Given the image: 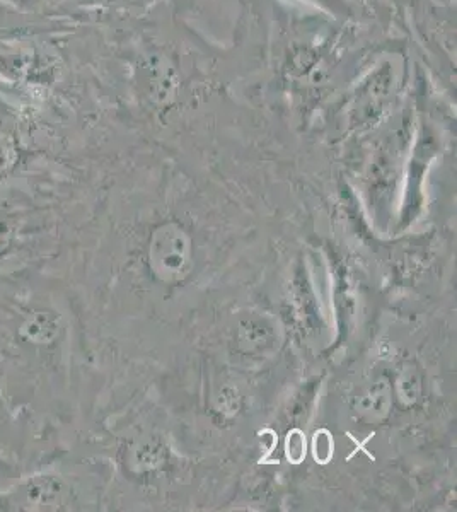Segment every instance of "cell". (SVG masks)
<instances>
[{"label":"cell","mask_w":457,"mask_h":512,"mask_svg":"<svg viewBox=\"0 0 457 512\" xmlns=\"http://www.w3.org/2000/svg\"><path fill=\"white\" fill-rule=\"evenodd\" d=\"M0 2H2V4H7V6L21 9V11H28V9L35 6L36 0H0Z\"/></svg>","instance_id":"3957f363"},{"label":"cell","mask_w":457,"mask_h":512,"mask_svg":"<svg viewBox=\"0 0 457 512\" xmlns=\"http://www.w3.org/2000/svg\"><path fill=\"white\" fill-rule=\"evenodd\" d=\"M53 333H55V328H53L52 320L45 316V313H38L33 318H29L26 325L23 326L24 337L33 340L36 344H45L53 337Z\"/></svg>","instance_id":"7a4b0ae2"},{"label":"cell","mask_w":457,"mask_h":512,"mask_svg":"<svg viewBox=\"0 0 457 512\" xmlns=\"http://www.w3.org/2000/svg\"><path fill=\"white\" fill-rule=\"evenodd\" d=\"M57 81V60L36 47L0 52V84L26 96H45Z\"/></svg>","instance_id":"6da1fadb"},{"label":"cell","mask_w":457,"mask_h":512,"mask_svg":"<svg viewBox=\"0 0 457 512\" xmlns=\"http://www.w3.org/2000/svg\"><path fill=\"white\" fill-rule=\"evenodd\" d=\"M2 219V217H0ZM9 238H11V231H9V226H7L6 221H0V250L2 248H6L9 245Z\"/></svg>","instance_id":"277c9868"}]
</instances>
